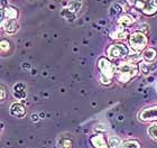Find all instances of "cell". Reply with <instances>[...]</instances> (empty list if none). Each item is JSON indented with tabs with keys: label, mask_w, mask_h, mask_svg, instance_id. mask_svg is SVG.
I'll return each mask as SVG.
<instances>
[{
	"label": "cell",
	"mask_w": 157,
	"mask_h": 148,
	"mask_svg": "<svg viewBox=\"0 0 157 148\" xmlns=\"http://www.w3.org/2000/svg\"><path fill=\"white\" fill-rule=\"evenodd\" d=\"M155 2H156V3H157V0H155Z\"/></svg>",
	"instance_id": "cell-31"
},
{
	"label": "cell",
	"mask_w": 157,
	"mask_h": 148,
	"mask_svg": "<svg viewBox=\"0 0 157 148\" xmlns=\"http://www.w3.org/2000/svg\"><path fill=\"white\" fill-rule=\"evenodd\" d=\"M109 145L111 148H119L121 145H122V142H121V139L118 137V136H112L109 138Z\"/></svg>",
	"instance_id": "cell-19"
},
{
	"label": "cell",
	"mask_w": 157,
	"mask_h": 148,
	"mask_svg": "<svg viewBox=\"0 0 157 148\" xmlns=\"http://www.w3.org/2000/svg\"><path fill=\"white\" fill-rule=\"evenodd\" d=\"M147 37L146 34L143 33L141 30H137L130 35L129 38V44H130L131 48L134 49L135 52H140L145 47L147 46Z\"/></svg>",
	"instance_id": "cell-2"
},
{
	"label": "cell",
	"mask_w": 157,
	"mask_h": 148,
	"mask_svg": "<svg viewBox=\"0 0 157 148\" xmlns=\"http://www.w3.org/2000/svg\"><path fill=\"white\" fill-rule=\"evenodd\" d=\"M127 59H128V62H130V63H134V64H136V63H139V62L141 61V55H139L138 53H135V54L128 55V56H127Z\"/></svg>",
	"instance_id": "cell-21"
},
{
	"label": "cell",
	"mask_w": 157,
	"mask_h": 148,
	"mask_svg": "<svg viewBox=\"0 0 157 148\" xmlns=\"http://www.w3.org/2000/svg\"><path fill=\"white\" fill-rule=\"evenodd\" d=\"M126 1H128L130 5H134V3H136V1H137V0H126Z\"/></svg>",
	"instance_id": "cell-30"
},
{
	"label": "cell",
	"mask_w": 157,
	"mask_h": 148,
	"mask_svg": "<svg viewBox=\"0 0 157 148\" xmlns=\"http://www.w3.org/2000/svg\"><path fill=\"white\" fill-rule=\"evenodd\" d=\"M23 69L29 70L30 69V65L28 64V63H24V64H23Z\"/></svg>",
	"instance_id": "cell-28"
},
{
	"label": "cell",
	"mask_w": 157,
	"mask_h": 148,
	"mask_svg": "<svg viewBox=\"0 0 157 148\" xmlns=\"http://www.w3.org/2000/svg\"><path fill=\"white\" fill-rule=\"evenodd\" d=\"M82 7V2L80 1V0H71L69 3H67V9L70 10V11H72V13H78V10L81 9Z\"/></svg>",
	"instance_id": "cell-17"
},
{
	"label": "cell",
	"mask_w": 157,
	"mask_h": 148,
	"mask_svg": "<svg viewBox=\"0 0 157 148\" xmlns=\"http://www.w3.org/2000/svg\"><path fill=\"white\" fill-rule=\"evenodd\" d=\"M100 82H101V84H103V85H110V84H111V79H109V78L105 76L103 74H101V75H100Z\"/></svg>",
	"instance_id": "cell-24"
},
{
	"label": "cell",
	"mask_w": 157,
	"mask_h": 148,
	"mask_svg": "<svg viewBox=\"0 0 157 148\" xmlns=\"http://www.w3.org/2000/svg\"><path fill=\"white\" fill-rule=\"evenodd\" d=\"M57 145L59 148H72L73 138L71 135H62L57 140Z\"/></svg>",
	"instance_id": "cell-13"
},
{
	"label": "cell",
	"mask_w": 157,
	"mask_h": 148,
	"mask_svg": "<svg viewBox=\"0 0 157 148\" xmlns=\"http://www.w3.org/2000/svg\"><path fill=\"white\" fill-rule=\"evenodd\" d=\"M122 148H140V144L138 140H135V139H128V140H124L121 145Z\"/></svg>",
	"instance_id": "cell-18"
},
{
	"label": "cell",
	"mask_w": 157,
	"mask_h": 148,
	"mask_svg": "<svg viewBox=\"0 0 157 148\" xmlns=\"http://www.w3.org/2000/svg\"><path fill=\"white\" fill-rule=\"evenodd\" d=\"M139 66L130 62H121L117 67V78L122 83L129 82L138 74Z\"/></svg>",
	"instance_id": "cell-1"
},
{
	"label": "cell",
	"mask_w": 157,
	"mask_h": 148,
	"mask_svg": "<svg viewBox=\"0 0 157 148\" xmlns=\"http://www.w3.org/2000/svg\"><path fill=\"white\" fill-rule=\"evenodd\" d=\"M139 28H140V30L143 32V33H148L149 32V26H148L147 24H141L140 26H139Z\"/></svg>",
	"instance_id": "cell-26"
},
{
	"label": "cell",
	"mask_w": 157,
	"mask_h": 148,
	"mask_svg": "<svg viewBox=\"0 0 157 148\" xmlns=\"http://www.w3.org/2000/svg\"><path fill=\"white\" fill-rule=\"evenodd\" d=\"M6 98V90H5V86L1 85V101H3Z\"/></svg>",
	"instance_id": "cell-27"
},
{
	"label": "cell",
	"mask_w": 157,
	"mask_h": 148,
	"mask_svg": "<svg viewBox=\"0 0 157 148\" xmlns=\"http://www.w3.org/2000/svg\"><path fill=\"white\" fill-rule=\"evenodd\" d=\"M90 142L93 148H109L110 145L109 142L105 140L102 134H97V135H92L90 137Z\"/></svg>",
	"instance_id": "cell-7"
},
{
	"label": "cell",
	"mask_w": 157,
	"mask_h": 148,
	"mask_svg": "<svg viewBox=\"0 0 157 148\" xmlns=\"http://www.w3.org/2000/svg\"><path fill=\"white\" fill-rule=\"evenodd\" d=\"M121 11H122V7H121L120 5H118V3H115V5H113V6L111 7L110 13H111V15H113V13H115V16H116L117 13H121Z\"/></svg>",
	"instance_id": "cell-23"
},
{
	"label": "cell",
	"mask_w": 157,
	"mask_h": 148,
	"mask_svg": "<svg viewBox=\"0 0 157 148\" xmlns=\"http://www.w3.org/2000/svg\"><path fill=\"white\" fill-rule=\"evenodd\" d=\"M134 23H135L134 17L130 16V15H128V13H122V15H120L119 18H118V24H119V26L124 27V28L131 26Z\"/></svg>",
	"instance_id": "cell-12"
},
{
	"label": "cell",
	"mask_w": 157,
	"mask_h": 148,
	"mask_svg": "<svg viewBox=\"0 0 157 148\" xmlns=\"http://www.w3.org/2000/svg\"><path fill=\"white\" fill-rule=\"evenodd\" d=\"M135 6L147 16H153L157 13V3L155 0H137Z\"/></svg>",
	"instance_id": "cell-5"
},
{
	"label": "cell",
	"mask_w": 157,
	"mask_h": 148,
	"mask_svg": "<svg viewBox=\"0 0 157 148\" xmlns=\"http://www.w3.org/2000/svg\"><path fill=\"white\" fill-rule=\"evenodd\" d=\"M32 120H33V121H37V120H38V118H37V115L32 116Z\"/></svg>",
	"instance_id": "cell-29"
},
{
	"label": "cell",
	"mask_w": 157,
	"mask_h": 148,
	"mask_svg": "<svg viewBox=\"0 0 157 148\" xmlns=\"http://www.w3.org/2000/svg\"><path fill=\"white\" fill-rule=\"evenodd\" d=\"M143 59H144L145 62L153 63L157 59V51L155 48H153V47L147 48L143 54Z\"/></svg>",
	"instance_id": "cell-15"
},
{
	"label": "cell",
	"mask_w": 157,
	"mask_h": 148,
	"mask_svg": "<svg viewBox=\"0 0 157 148\" xmlns=\"http://www.w3.org/2000/svg\"><path fill=\"white\" fill-rule=\"evenodd\" d=\"M157 65L156 64H153V63H148V62H141L139 63V71H140L144 75H148L153 73L154 71H156Z\"/></svg>",
	"instance_id": "cell-14"
},
{
	"label": "cell",
	"mask_w": 157,
	"mask_h": 148,
	"mask_svg": "<svg viewBox=\"0 0 157 148\" xmlns=\"http://www.w3.org/2000/svg\"><path fill=\"white\" fill-rule=\"evenodd\" d=\"M98 67L101 71V74H103L105 76L112 79L113 76L117 74V67L113 63H111L108 59L105 57H100L98 61Z\"/></svg>",
	"instance_id": "cell-3"
},
{
	"label": "cell",
	"mask_w": 157,
	"mask_h": 148,
	"mask_svg": "<svg viewBox=\"0 0 157 148\" xmlns=\"http://www.w3.org/2000/svg\"><path fill=\"white\" fill-rule=\"evenodd\" d=\"M62 16L65 17V19L67 20H71V21H73V20L75 19V15H74V13H72V11H70L67 8H64L62 11Z\"/></svg>",
	"instance_id": "cell-20"
},
{
	"label": "cell",
	"mask_w": 157,
	"mask_h": 148,
	"mask_svg": "<svg viewBox=\"0 0 157 148\" xmlns=\"http://www.w3.org/2000/svg\"><path fill=\"white\" fill-rule=\"evenodd\" d=\"M148 135L157 142V125H153L148 128Z\"/></svg>",
	"instance_id": "cell-22"
},
{
	"label": "cell",
	"mask_w": 157,
	"mask_h": 148,
	"mask_svg": "<svg viewBox=\"0 0 157 148\" xmlns=\"http://www.w3.org/2000/svg\"><path fill=\"white\" fill-rule=\"evenodd\" d=\"M138 118L140 121L149 122V121H156L157 120V105H151L148 108L143 109L138 113Z\"/></svg>",
	"instance_id": "cell-6"
},
{
	"label": "cell",
	"mask_w": 157,
	"mask_h": 148,
	"mask_svg": "<svg viewBox=\"0 0 157 148\" xmlns=\"http://www.w3.org/2000/svg\"><path fill=\"white\" fill-rule=\"evenodd\" d=\"M10 48V43L7 40H1V52H7Z\"/></svg>",
	"instance_id": "cell-25"
},
{
	"label": "cell",
	"mask_w": 157,
	"mask_h": 148,
	"mask_svg": "<svg viewBox=\"0 0 157 148\" xmlns=\"http://www.w3.org/2000/svg\"><path fill=\"white\" fill-rule=\"evenodd\" d=\"M2 28L7 34H15L19 29V25L16 23L15 19H3Z\"/></svg>",
	"instance_id": "cell-9"
},
{
	"label": "cell",
	"mask_w": 157,
	"mask_h": 148,
	"mask_svg": "<svg viewBox=\"0 0 157 148\" xmlns=\"http://www.w3.org/2000/svg\"><path fill=\"white\" fill-rule=\"evenodd\" d=\"M26 113V109L24 107L21 103H13V104L10 105V115L13 116V117H18V118H21L24 117Z\"/></svg>",
	"instance_id": "cell-11"
},
{
	"label": "cell",
	"mask_w": 157,
	"mask_h": 148,
	"mask_svg": "<svg viewBox=\"0 0 157 148\" xmlns=\"http://www.w3.org/2000/svg\"><path fill=\"white\" fill-rule=\"evenodd\" d=\"M18 17V9L16 7L6 6L1 10V18L3 19H17Z\"/></svg>",
	"instance_id": "cell-8"
},
{
	"label": "cell",
	"mask_w": 157,
	"mask_h": 148,
	"mask_svg": "<svg viewBox=\"0 0 157 148\" xmlns=\"http://www.w3.org/2000/svg\"><path fill=\"white\" fill-rule=\"evenodd\" d=\"M107 54L110 59H121L129 55V49L124 44H112L107 49Z\"/></svg>",
	"instance_id": "cell-4"
},
{
	"label": "cell",
	"mask_w": 157,
	"mask_h": 148,
	"mask_svg": "<svg viewBox=\"0 0 157 148\" xmlns=\"http://www.w3.org/2000/svg\"><path fill=\"white\" fill-rule=\"evenodd\" d=\"M129 33H128L127 29H124V27H120V28H118L116 29L115 32H112L110 34V37H111L112 40H124V38H127Z\"/></svg>",
	"instance_id": "cell-16"
},
{
	"label": "cell",
	"mask_w": 157,
	"mask_h": 148,
	"mask_svg": "<svg viewBox=\"0 0 157 148\" xmlns=\"http://www.w3.org/2000/svg\"><path fill=\"white\" fill-rule=\"evenodd\" d=\"M13 96L16 97L17 99H19V100H23L27 97V92H26V85L21 82H18L16 83L13 88Z\"/></svg>",
	"instance_id": "cell-10"
}]
</instances>
